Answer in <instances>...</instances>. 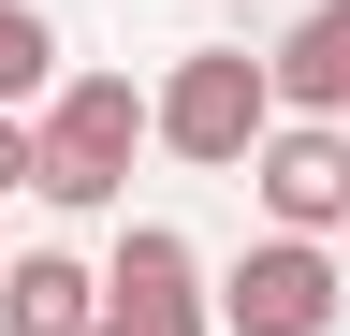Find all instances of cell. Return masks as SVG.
<instances>
[{"mask_svg":"<svg viewBox=\"0 0 350 336\" xmlns=\"http://www.w3.org/2000/svg\"><path fill=\"white\" fill-rule=\"evenodd\" d=\"M103 336H117V322H103Z\"/></svg>","mask_w":350,"mask_h":336,"instance_id":"10","label":"cell"},{"mask_svg":"<svg viewBox=\"0 0 350 336\" xmlns=\"http://www.w3.org/2000/svg\"><path fill=\"white\" fill-rule=\"evenodd\" d=\"M0 336H103V278L73 248H15L0 263Z\"/></svg>","mask_w":350,"mask_h":336,"instance_id":"6","label":"cell"},{"mask_svg":"<svg viewBox=\"0 0 350 336\" xmlns=\"http://www.w3.org/2000/svg\"><path fill=\"white\" fill-rule=\"evenodd\" d=\"M44 146V205H117L131 190V146H161V88H131V73H59V103L29 117Z\"/></svg>","mask_w":350,"mask_h":336,"instance_id":"1","label":"cell"},{"mask_svg":"<svg viewBox=\"0 0 350 336\" xmlns=\"http://www.w3.org/2000/svg\"><path fill=\"white\" fill-rule=\"evenodd\" d=\"M248 190H262L278 234H350V117H278Z\"/></svg>","mask_w":350,"mask_h":336,"instance_id":"5","label":"cell"},{"mask_svg":"<svg viewBox=\"0 0 350 336\" xmlns=\"http://www.w3.org/2000/svg\"><path fill=\"white\" fill-rule=\"evenodd\" d=\"M15 190H44V146H29V117H0V205Z\"/></svg>","mask_w":350,"mask_h":336,"instance_id":"9","label":"cell"},{"mask_svg":"<svg viewBox=\"0 0 350 336\" xmlns=\"http://www.w3.org/2000/svg\"><path fill=\"white\" fill-rule=\"evenodd\" d=\"M103 322L117 336H219V292H204V248L175 220H131L117 263H103Z\"/></svg>","mask_w":350,"mask_h":336,"instance_id":"4","label":"cell"},{"mask_svg":"<svg viewBox=\"0 0 350 336\" xmlns=\"http://www.w3.org/2000/svg\"><path fill=\"white\" fill-rule=\"evenodd\" d=\"M350 322V278H336V234H262L234 278H219V336H336Z\"/></svg>","mask_w":350,"mask_h":336,"instance_id":"3","label":"cell"},{"mask_svg":"<svg viewBox=\"0 0 350 336\" xmlns=\"http://www.w3.org/2000/svg\"><path fill=\"white\" fill-rule=\"evenodd\" d=\"M278 117H292V88H278V59H248V44H190L161 73V146L204 161V176H248Z\"/></svg>","mask_w":350,"mask_h":336,"instance_id":"2","label":"cell"},{"mask_svg":"<svg viewBox=\"0 0 350 336\" xmlns=\"http://www.w3.org/2000/svg\"><path fill=\"white\" fill-rule=\"evenodd\" d=\"M59 103V29H44V0H0V117Z\"/></svg>","mask_w":350,"mask_h":336,"instance_id":"8","label":"cell"},{"mask_svg":"<svg viewBox=\"0 0 350 336\" xmlns=\"http://www.w3.org/2000/svg\"><path fill=\"white\" fill-rule=\"evenodd\" d=\"M278 88H292V117H350V0H306L278 29Z\"/></svg>","mask_w":350,"mask_h":336,"instance_id":"7","label":"cell"}]
</instances>
